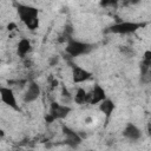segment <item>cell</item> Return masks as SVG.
I'll use <instances>...</instances> for the list:
<instances>
[{
  "instance_id": "obj_1",
  "label": "cell",
  "mask_w": 151,
  "mask_h": 151,
  "mask_svg": "<svg viewBox=\"0 0 151 151\" xmlns=\"http://www.w3.org/2000/svg\"><path fill=\"white\" fill-rule=\"evenodd\" d=\"M17 13L19 15V19L25 26L34 31L39 27V9L31 5L25 4H17Z\"/></svg>"
},
{
  "instance_id": "obj_2",
  "label": "cell",
  "mask_w": 151,
  "mask_h": 151,
  "mask_svg": "<svg viewBox=\"0 0 151 151\" xmlns=\"http://www.w3.org/2000/svg\"><path fill=\"white\" fill-rule=\"evenodd\" d=\"M146 26V22H136V21H119L116 22L107 28L104 29V33H112V34H132L138 29Z\"/></svg>"
},
{
  "instance_id": "obj_3",
  "label": "cell",
  "mask_w": 151,
  "mask_h": 151,
  "mask_svg": "<svg viewBox=\"0 0 151 151\" xmlns=\"http://www.w3.org/2000/svg\"><path fill=\"white\" fill-rule=\"evenodd\" d=\"M94 47H96V45H93V44L80 41V40H77V39L72 38L66 42L65 52L68 54V57L76 58V57H79V55L88 54L90 52H92L94 50Z\"/></svg>"
},
{
  "instance_id": "obj_4",
  "label": "cell",
  "mask_w": 151,
  "mask_h": 151,
  "mask_svg": "<svg viewBox=\"0 0 151 151\" xmlns=\"http://www.w3.org/2000/svg\"><path fill=\"white\" fill-rule=\"evenodd\" d=\"M68 64H70V67H71V71H72V80L73 83L78 84V83H84L88 79L92 78V73L83 67H80L79 65L72 63L71 60H68Z\"/></svg>"
},
{
  "instance_id": "obj_5",
  "label": "cell",
  "mask_w": 151,
  "mask_h": 151,
  "mask_svg": "<svg viewBox=\"0 0 151 151\" xmlns=\"http://www.w3.org/2000/svg\"><path fill=\"white\" fill-rule=\"evenodd\" d=\"M72 111V107L68 105H63L57 101H52L50 105V111L48 113L55 119V120H61L65 119Z\"/></svg>"
},
{
  "instance_id": "obj_6",
  "label": "cell",
  "mask_w": 151,
  "mask_h": 151,
  "mask_svg": "<svg viewBox=\"0 0 151 151\" xmlns=\"http://www.w3.org/2000/svg\"><path fill=\"white\" fill-rule=\"evenodd\" d=\"M0 97H1V101L4 104H6L11 109H13L14 111H20V106L17 101L15 94H14L12 88L6 87V86H1L0 87Z\"/></svg>"
},
{
  "instance_id": "obj_7",
  "label": "cell",
  "mask_w": 151,
  "mask_h": 151,
  "mask_svg": "<svg viewBox=\"0 0 151 151\" xmlns=\"http://www.w3.org/2000/svg\"><path fill=\"white\" fill-rule=\"evenodd\" d=\"M61 130H63V134L65 137L64 142H65L66 145H68L72 149H76V147H78L81 144L83 139H81V137L79 136L78 132H76L74 130H72L71 127H68L66 125H63Z\"/></svg>"
},
{
  "instance_id": "obj_8",
  "label": "cell",
  "mask_w": 151,
  "mask_h": 151,
  "mask_svg": "<svg viewBox=\"0 0 151 151\" xmlns=\"http://www.w3.org/2000/svg\"><path fill=\"white\" fill-rule=\"evenodd\" d=\"M40 93H41L40 86H39L35 81H29V83H28V86H27V90H26L25 93H24L22 100H24V103H26V104L33 103V101H35V100L40 97Z\"/></svg>"
},
{
  "instance_id": "obj_9",
  "label": "cell",
  "mask_w": 151,
  "mask_h": 151,
  "mask_svg": "<svg viewBox=\"0 0 151 151\" xmlns=\"http://www.w3.org/2000/svg\"><path fill=\"white\" fill-rule=\"evenodd\" d=\"M123 137L130 142H138L142 138V131L133 123H127L123 130Z\"/></svg>"
},
{
  "instance_id": "obj_10",
  "label": "cell",
  "mask_w": 151,
  "mask_h": 151,
  "mask_svg": "<svg viewBox=\"0 0 151 151\" xmlns=\"http://www.w3.org/2000/svg\"><path fill=\"white\" fill-rule=\"evenodd\" d=\"M90 96H91V99H90V104H91V105L99 104V103L103 101L105 98H107L105 90H104L99 84H94L92 91L90 92Z\"/></svg>"
},
{
  "instance_id": "obj_11",
  "label": "cell",
  "mask_w": 151,
  "mask_h": 151,
  "mask_svg": "<svg viewBox=\"0 0 151 151\" xmlns=\"http://www.w3.org/2000/svg\"><path fill=\"white\" fill-rule=\"evenodd\" d=\"M32 51V44L28 39L26 38H22L19 44H18V47H17V53L20 58H25L29 52Z\"/></svg>"
},
{
  "instance_id": "obj_12",
  "label": "cell",
  "mask_w": 151,
  "mask_h": 151,
  "mask_svg": "<svg viewBox=\"0 0 151 151\" xmlns=\"http://www.w3.org/2000/svg\"><path fill=\"white\" fill-rule=\"evenodd\" d=\"M139 68H140V76H144L151 71V50H146L144 52Z\"/></svg>"
},
{
  "instance_id": "obj_13",
  "label": "cell",
  "mask_w": 151,
  "mask_h": 151,
  "mask_svg": "<svg viewBox=\"0 0 151 151\" xmlns=\"http://www.w3.org/2000/svg\"><path fill=\"white\" fill-rule=\"evenodd\" d=\"M99 110L104 113V116L106 117V119H109L114 110V103L110 99V98H105L103 101L99 103Z\"/></svg>"
},
{
  "instance_id": "obj_14",
  "label": "cell",
  "mask_w": 151,
  "mask_h": 151,
  "mask_svg": "<svg viewBox=\"0 0 151 151\" xmlns=\"http://www.w3.org/2000/svg\"><path fill=\"white\" fill-rule=\"evenodd\" d=\"M73 99H74L76 104H78V105H84V104H87V103L90 104L91 96H90V93H87L84 88L79 87V88L77 90V92H76Z\"/></svg>"
},
{
  "instance_id": "obj_15",
  "label": "cell",
  "mask_w": 151,
  "mask_h": 151,
  "mask_svg": "<svg viewBox=\"0 0 151 151\" xmlns=\"http://www.w3.org/2000/svg\"><path fill=\"white\" fill-rule=\"evenodd\" d=\"M73 27H72V25H70V24H66L65 26H64V28H63V31H61V33L59 34V37H58V42H67L70 39H72L73 37Z\"/></svg>"
},
{
  "instance_id": "obj_16",
  "label": "cell",
  "mask_w": 151,
  "mask_h": 151,
  "mask_svg": "<svg viewBox=\"0 0 151 151\" xmlns=\"http://www.w3.org/2000/svg\"><path fill=\"white\" fill-rule=\"evenodd\" d=\"M119 2H120V0H100L99 1V6L101 8H109V7L117 8Z\"/></svg>"
},
{
  "instance_id": "obj_17",
  "label": "cell",
  "mask_w": 151,
  "mask_h": 151,
  "mask_svg": "<svg viewBox=\"0 0 151 151\" xmlns=\"http://www.w3.org/2000/svg\"><path fill=\"white\" fill-rule=\"evenodd\" d=\"M120 52L124 54V55H126V57H132L133 54H134V51L131 48V47H129V46H120Z\"/></svg>"
},
{
  "instance_id": "obj_18",
  "label": "cell",
  "mask_w": 151,
  "mask_h": 151,
  "mask_svg": "<svg viewBox=\"0 0 151 151\" xmlns=\"http://www.w3.org/2000/svg\"><path fill=\"white\" fill-rule=\"evenodd\" d=\"M142 0H120L122 2V6L123 7H129V6H134V5H138Z\"/></svg>"
},
{
  "instance_id": "obj_19",
  "label": "cell",
  "mask_w": 151,
  "mask_h": 151,
  "mask_svg": "<svg viewBox=\"0 0 151 151\" xmlns=\"http://www.w3.org/2000/svg\"><path fill=\"white\" fill-rule=\"evenodd\" d=\"M58 63H59V55H52V57L48 58V65H50L51 67L57 66Z\"/></svg>"
},
{
  "instance_id": "obj_20",
  "label": "cell",
  "mask_w": 151,
  "mask_h": 151,
  "mask_svg": "<svg viewBox=\"0 0 151 151\" xmlns=\"http://www.w3.org/2000/svg\"><path fill=\"white\" fill-rule=\"evenodd\" d=\"M61 97H63L64 99L66 98L67 100H68V99H71V93H70V91L66 88V86H65V85H63V86H61Z\"/></svg>"
},
{
  "instance_id": "obj_21",
  "label": "cell",
  "mask_w": 151,
  "mask_h": 151,
  "mask_svg": "<svg viewBox=\"0 0 151 151\" xmlns=\"http://www.w3.org/2000/svg\"><path fill=\"white\" fill-rule=\"evenodd\" d=\"M54 120H55V119H54V118H53V117H52L50 113H47V114L45 116V122H46L47 124H51V123H53Z\"/></svg>"
},
{
  "instance_id": "obj_22",
  "label": "cell",
  "mask_w": 151,
  "mask_h": 151,
  "mask_svg": "<svg viewBox=\"0 0 151 151\" xmlns=\"http://www.w3.org/2000/svg\"><path fill=\"white\" fill-rule=\"evenodd\" d=\"M15 27H17V25H15L14 22H9V24L7 25V28H8V31H13Z\"/></svg>"
},
{
  "instance_id": "obj_23",
  "label": "cell",
  "mask_w": 151,
  "mask_h": 151,
  "mask_svg": "<svg viewBox=\"0 0 151 151\" xmlns=\"http://www.w3.org/2000/svg\"><path fill=\"white\" fill-rule=\"evenodd\" d=\"M146 130H147V133H149V136L151 137V123H149V124H147V126H146Z\"/></svg>"
}]
</instances>
